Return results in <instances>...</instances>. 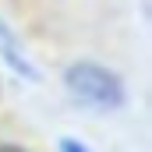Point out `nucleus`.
Segmentation results:
<instances>
[{"instance_id": "f03ea898", "label": "nucleus", "mask_w": 152, "mask_h": 152, "mask_svg": "<svg viewBox=\"0 0 152 152\" xmlns=\"http://www.w3.org/2000/svg\"><path fill=\"white\" fill-rule=\"evenodd\" d=\"M0 57L7 60V67L14 71V75H21V78H28V81H36V67H32V60L25 57V50L18 46V36L11 32V25L0 18Z\"/></svg>"}, {"instance_id": "7ed1b4c3", "label": "nucleus", "mask_w": 152, "mask_h": 152, "mask_svg": "<svg viewBox=\"0 0 152 152\" xmlns=\"http://www.w3.org/2000/svg\"><path fill=\"white\" fill-rule=\"evenodd\" d=\"M60 152H92V149L81 145L78 138H60Z\"/></svg>"}, {"instance_id": "20e7f679", "label": "nucleus", "mask_w": 152, "mask_h": 152, "mask_svg": "<svg viewBox=\"0 0 152 152\" xmlns=\"http://www.w3.org/2000/svg\"><path fill=\"white\" fill-rule=\"evenodd\" d=\"M0 152H28V149H21V145H11V142H4V145H0Z\"/></svg>"}, {"instance_id": "f257e3e1", "label": "nucleus", "mask_w": 152, "mask_h": 152, "mask_svg": "<svg viewBox=\"0 0 152 152\" xmlns=\"http://www.w3.org/2000/svg\"><path fill=\"white\" fill-rule=\"evenodd\" d=\"M64 88H67V96L75 103L88 106V110H99V113L120 110L127 103L124 78L113 67L99 64V60H75V64H67L64 67Z\"/></svg>"}]
</instances>
